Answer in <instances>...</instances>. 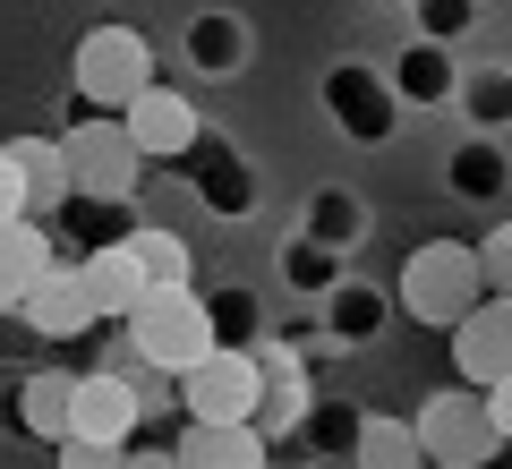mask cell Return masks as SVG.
I'll list each match as a JSON object with an SVG mask.
<instances>
[{
	"mask_svg": "<svg viewBox=\"0 0 512 469\" xmlns=\"http://www.w3.org/2000/svg\"><path fill=\"white\" fill-rule=\"evenodd\" d=\"M128 325V350L154 367V376H180L214 350V307H205L197 282H146V299L120 316Z\"/></svg>",
	"mask_w": 512,
	"mask_h": 469,
	"instance_id": "6da1fadb",
	"label": "cell"
},
{
	"mask_svg": "<svg viewBox=\"0 0 512 469\" xmlns=\"http://www.w3.org/2000/svg\"><path fill=\"white\" fill-rule=\"evenodd\" d=\"M478 290H487L478 239H419V248L402 256V273H393V307H402L410 325H427V333H444Z\"/></svg>",
	"mask_w": 512,
	"mask_h": 469,
	"instance_id": "7a4b0ae2",
	"label": "cell"
},
{
	"mask_svg": "<svg viewBox=\"0 0 512 469\" xmlns=\"http://www.w3.org/2000/svg\"><path fill=\"white\" fill-rule=\"evenodd\" d=\"M137 418H146V401H137V384L128 376H103V367H86V376L69 384V427H60V461L69 469H103L128 452V435H137Z\"/></svg>",
	"mask_w": 512,
	"mask_h": 469,
	"instance_id": "3957f363",
	"label": "cell"
},
{
	"mask_svg": "<svg viewBox=\"0 0 512 469\" xmlns=\"http://www.w3.org/2000/svg\"><path fill=\"white\" fill-rule=\"evenodd\" d=\"M60 171H69V197H137L146 188V154L120 128V111H69Z\"/></svg>",
	"mask_w": 512,
	"mask_h": 469,
	"instance_id": "277c9868",
	"label": "cell"
},
{
	"mask_svg": "<svg viewBox=\"0 0 512 469\" xmlns=\"http://www.w3.org/2000/svg\"><path fill=\"white\" fill-rule=\"evenodd\" d=\"M154 86V43L137 26H86L69 52V94L77 111H128Z\"/></svg>",
	"mask_w": 512,
	"mask_h": 469,
	"instance_id": "5b68a950",
	"label": "cell"
},
{
	"mask_svg": "<svg viewBox=\"0 0 512 469\" xmlns=\"http://www.w3.org/2000/svg\"><path fill=\"white\" fill-rule=\"evenodd\" d=\"M410 427H419V461H436V469H478V461L504 452V435H495L478 384H444V393H427V410H410Z\"/></svg>",
	"mask_w": 512,
	"mask_h": 469,
	"instance_id": "8992f818",
	"label": "cell"
},
{
	"mask_svg": "<svg viewBox=\"0 0 512 469\" xmlns=\"http://www.w3.org/2000/svg\"><path fill=\"white\" fill-rule=\"evenodd\" d=\"M180 418H256L265 401V367H256V342H214L197 367H180Z\"/></svg>",
	"mask_w": 512,
	"mask_h": 469,
	"instance_id": "52a82bcc",
	"label": "cell"
},
{
	"mask_svg": "<svg viewBox=\"0 0 512 469\" xmlns=\"http://www.w3.org/2000/svg\"><path fill=\"white\" fill-rule=\"evenodd\" d=\"M325 120L342 128L350 145H393V128H402V94H393L384 69H367V60H333V69H325Z\"/></svg>",
	"mask_w": 512,
	"mask_h": 469,
	"instance_id": "ba28073f",
	"label": "cell"
},
{
	"mask_svg": "<svg viewBox=\"0 0 512 469\" xmlns=\"http://www.w3.org/2000/svg\"><path fill=\"white\" fill-rule=\"evenodd\" d=\"M444 333H453V376H461V384L512 376V299H504V290H478Z\"/></svg>",
	"mask_w": 512,
	"mask_h": 469,
	"instance_id": "9c48e42d",
	"label": "cell"
},
{
	"mask_svg": "<svg viewBox=\"0 0 512 469\" xmlns=\"http://www.w3.org/2000/svg\"><path fill=\"white\" fill-rule=\"evenodd\" d=\"M18 325L26 333H43V342H86L103 316H94V299H86V273H77V256H52V273H43L35 290L18 299Z\"/></svg>",
	"mask_w": 512,
	"mask_h": 469,
	"instance_id": "30bf717a",
	"label": "cell"
},
{
	"mask_svg": "<svg viewBox=\"0 0 512 469\" xmlns=\"http://www.w3.org/2000/svg\"><path fill=\"white\" fill-rule=\"evenodd\" d=\"M171 461L180 469H265L274 461V435L256 427V418H180Z\"/></svg>",
	"mask_w": 512,
	"mask_h": 469,
	"instance_id": "8fae6325",
	"label": "cell"
},
{
	"mask_svg": "<svg viewBox=\"0 0 512 469\" xmlns=\"http://www.w3.org/2000/svg\"><path fill=\"white\" fill-rule=\"evenodd\" d=\"M120 128H128V137H137V154H146V163H180L188 145L205 137L197 103H188L180 86H163V77H154V86H146V94H137V103L120 111Z\"/></svg>",
	"mask_w": 512,
	"mask_h": 469,
	"instance_id": "7c38bea8",
	"label": "cell"
},
{
	"mask_svg": "<svg viewBox=\"0 0 512 469\" xmlns=\"http://www.w3.org/2000/svg\"><path fill=\"white\" fill-rule=\"evenodd\" d=\"M180 163H188V188H197L205 214H222V222H248V214H256V171H248V154H239V145L197 137Z\"/></svg>",
	"mask_w": 512,
	"mask_h": 469,
	"instance_id": "4fadbf2b",
	"label": "cell"
},
{
	"mask_svg": "<svg viewBox=\"0 0 512 469\" xmlns=\"http://www.w3.org/2000/svg\"><path fill=\"white\" fill-rule=\"evenodd\" d=\"M69 384H77V367H26L9 393H0V427L9 435H35V444H60V427H69Z\"/></svg>",
	"mask_w": 512,
	"mask_h": 469,
	"instance_id": "5bb4252c",
	"label": "cell"
},
{
	"mask_svg": "<svg viewBox=\"0 0 512 469\" xmlns=\"http://www.w3.org/2000/svg\"><path fill=\"white\" fill-rule=\"evenodd\" d=\"M256 367H265V401H256V427L265 435H291L299 427V410H308L316 401V384H308V350L299 342H265V333H256Z\"/></svg>",
	"mask_w": 512,
	"mask_h": 469,
	"instance_id": "9a60e30c",
	"label": "cell"
},
{
	"mask_svg": "<svg viewBox=\"0 0 512 469\" xmlns=\"http://www.w3.org/2000/svg\"><path fill=\"white\" fill-rule=\"evenodd\" d=\"M52 256H60V239H52V222H43V214L0 222V316H18V299L52 273Z\"/></svg>",
	"mask_w": 512,
	"mask_h": 469,
	"instance_id": "2e32d148",
	"label": "cell"
},
{
	"mask_svg": "<svg viewBox=\"0 0 512 469\" xmlns=\"http://www.w3.org/2000/svg\"><path fill=\"white\" fill-rule=\"evenodd\" d=\"M77 273H86V299H94V316H103V325H120L128 307L146 299V265H137V248H128V239L86 248V256H77Z\"/></svg>",
	"mask_w": 512,
	"mask_h": 469,
	"instance_id": "e0dca14e",
	"label": "cell"
},
{
	"mask_svg": "<svg viewBox=\"0 0 512 469\" xmlns=\"http://www.w3.org/2000/svg\"><path fill=\"white\" fill-rule=\"evenodd\" d=\"M384 316H393V299H384V290H367V282H333L325 290V316H316V325H325V342H342V350H359V342H376L384 333Z\"/></svg>",
	"mask_w": 512,
	"mask_h": 469,
	"instance_id": "ac0fdd59",
	"label": "cell"
},
{
	"mask_svg": "<svg viewBox=\"0 0 512 469\" xmlns=\"http://www.w3.org/2000/svg\"><path fill=\"white\" fill-rule=\"evenodd\" d=\"M444 188H453L461 205H495L504 197V137H461L453 154H444Z\"/></svg>",
	"mask_w": 512,
	"mask_h": 469,
	"instance_id": "d6986e66",
	"label": "cell"
},
{
	"mask_svg": "<svg viewBox=\"0 0 512 469\" xmlns=\"http://www.w3.org/2000/svg\"><path fill=\"white\" fill-rule=\"evenodd\" d=\"M384 77H393V94H402V103H427V111H436V103H453V86H461V69H453V43H427V35L410 43V52L393 60Z\"/></svg>",
	"mask_w": 512,
	"mask_h": 469,
	"instance_id": "ffe728a7",
	"label": "cell"
},
{
	"mask_svg": "<svg viewBox=\"0 0 512 469\" xmlns=\"http://www.w3.org/2000/svg\"><path fill=\"white\" fill-rule=\"evenodd\" d=\"M350 461H359V469H419V427H410V418H393V410H359Z\"/></svg>",
	"mask_w": 512,
	"mask_h": 469,
	"instance_id": "44dd1931",
	"label": "cell"
},
{
	"mask_svg": "<svg viewBox=\"0 0 512 469\" xmlns=\"http://www.w3.org/2000/svg\"><path fill=\"white\" fill-rule=\"evenodd\" d=\"M453 111L478 128V137H504V128H512V69H461Z\"/></svg>",
	"mask_w": 512,
	"mask_h": 469,
	"instance_id": "7402d4cb",
	"label": "cell"
},
{
	"mask_svg": "<svg viewBox=\"0 0 512 469\" xmlns=\"http://www.w3.org/2000/svg\"><path fill=\"white\" fill-rule=\"evenodd\" d=\"M299 231L316 239V248H333V256H350L367 239V205L350 197V188H316L308 197V222H299Z\"/></svg>",
	"mask_w": 512,
	"mask_h": 469,
	"instance_id": "603a6c76",
	"label": "cell"
},
{
	"mask_svg": "<svg viewBox=\"0 0 512 469\" xmlns=\"http://www.w3.org/2000/svg\"><path fill=\"white\" fill-rule=\"evenodd\" d=\"M239 60H248V26H239L231 9H205V18L188 26V69H205V77H231Z\"/></svg>",
	"mask_w": 512,
	"mask_h": 469,
	"instance_id": "cb8c5ba5",
	"label": "cell"
},
{
	"mask_svg": "<svg viewBox=\"0 0 512 469\" xmlns=\"http://www.w3.org/2000/svg\"><path fill=\"white\" fill-rule=\"evenodd\" d=\"M350 435H359V401H308L291 444H308L316 461H350Z\"/></svg>",
	"mask_w": 512,
	"mask_h": 469,
	"instance_id": "d4e9b609",
	"label": "cell"
},
{
	"mask_svg": "<svg viewBox=\"0 0 512 469\" xmlns=\"http://www.w3.org/2000/svg\"><path fill=\"white\" fill-rule=\"evenodd\" d=\"M9 163H18V180H26V197H35V214L69 197V171H60V137H9Z\"/></svg>",
	"mask_w": 512,
	"mask_h": 469,
	"instance_id": "484cf974",
	"label": "cell"
},
{
	"mask_svg": "<svg viewBox=\"0 0 512 469\" xmlns=\"http://www.w3.org/2000/svg\"><path fill=\"white\" fill-rule=\"evenodd\" d=\"M342 273H350V256H333V248H316L308 231H299V239H282V282H291L299 299H325V290L342 282Z\"/></svg>",
	"mask_w": 512,
	"mask_h": 469,
	"instance_id": "4316f807",
	"label": "cell"
},
{
	"mask_svg": "<svg viewBox=\"0 0 512 469\" xmlns=\"http://www.w3.org/2000/svg\"><path fill=\"white\" fill-rule=\"evenodd\" d=\"M128 248H137V265H146V282H197V256H188V239L163 231V222H137V231H128Z\"/></svg>",
	"mask_w": 512,
	"mask_h": 469,
	"instance_id": "83f0119b",
	"label": "cell"
},
{
	"mask_svg": "<svg viewBox=\"0 0 512 469\" xmlns=\"http://www.w3.org/2000/svg\"><path fill=\"white\" fill-rule=\"evenodd\" d=\"M205 307H214V342H256V333H265V307H256V290H248V282L205 290Z\"/></svg>",
	"mask_w": 512,
	"mask_h": 469,
	"instance_id": "f1b7e54d",
	"label": "cell"
},
{
	"mask_svg": "<svg viewBox=\"0 0 512 469\" xmlns=\"http://www.w3.org/2000/svg\"><path fill=\"white\" fill-rule=\"evenodd\" d=\"M410 18H419V35L427 43H461L478 26V0H402Z\"/></svg>",
	"mask_w": 512,
	"mask_h": 469,
	"instance_id": "f546056e",
	"label": "cell"
},
{
	"mask_svg": "<svg viewBox=\"0 0 512 469\" xmlns=\"http://www.w3.org/2000/svg\"><path fill=\"white\" fill-rule=\"evenodd\" d=\"M478 273H487V290L512 299V222H495V231L478 239Z\"/></svg>",
	"mask_w": 512,
	"mask_h": 469,
	"instance_id": "4dcf8cb0",
	"label": "cell"
},
{
	"mask_svg": "<svg viewBox=\"0 0 512 469\" xmlns=\"http://www.w3.org/2000/svg\"><path fill=\"white\" fill-rule=\"evenodd\" d=\"M26 214H35V197H26L18 163H9V145H0V222H26Z\"/></svg>",
	"mask_w": 512,
	"mask_h": 469,
	"instance_id": "1f68e13d",
	"label": "cell"
},
{
	"mask_svg": "<svg viewBox=\"0 0 512 469\" xmlns=\"http://www.w3.org/2000/svg\"><path fill=\"white\" fill-rule=\"evenodd\" d=\"M478 393H487V418H495V435H504V452H512V376L478 384Z\"/></svg>",
	"mask_w": 512,
	"mask_h": 469,
	"instance_id": "d6a6232c",
	"label": "cell"
},
{
	"mask_svg": "<svg viewBox=\"0 0 512 469\" xmlns=\"http://www.w3.org/2000/svg\"><path fill=\"white\" fill-rule=\"evenodd\" d=\"M376 9H402V0H376Z\"/></svg>",
	"mask_w": 512,
	"mask_h": 469,
	"instance_id": "836d02e7",
	"label": "cell"
}]
</instances>
